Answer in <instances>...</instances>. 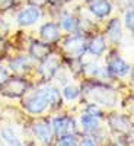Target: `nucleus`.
<instances>
[{"label": "nucleus", "instance_id": "f257e3e1", "mask_svg": "<svg viewBox=\"0 0 134 146\" xmlns=\"http://www.w3.org/2000/svg\"><path fill=\"white\" fill-rule=\"evenodd\" d=\"M47 105H48V102L45 100V96L42 95L41 89L36 91L32 95H28L26 98L23 100V107H25V110H28V111L32 113V114L42 113L44 110L47 108Z\"/></svg>", "mask_w": 134, "mask_h": 146}, {"label": "nucleus", "instance_id": "f03ea898", "mask_svg": "<svg viewBox=\"0 0 134 146\" xmlns=\"http://www.w3.org/2000/svg\"><path fill=\"white\" fill-rule=\"evenodd\" d=\"M64 50L70 57L79 58L84 53V40L79 35L69 36V38L66 40V42H64Z\"/></svg>", "mask_w": 134, "mask_h": 146}, {"label": "nucleus", "instance_id": "7ed1b4c3", "mask_svg": "<svg viewBox=\"0 0 134 146\" xmlns=\"http://www.w3.org/2000/svg\"><path fill=\"white\" fill-rule=\"evenodd\" d=\"M2 92L5 95H9V96H19L25 92L26 89V83L25 80L22 79H10V80H6L2 86H0Z\"/></svg>", "mask_w": 134, "mask_h": 146}, {"label": "nucleus", "instance_id": "20e7f679", "mask_svg": "<svg viewBox=\"0 0 134 146\" xmlns=\"http://www.w3.org/2000/svg\"><path fill=\"white\" fill-rule=\"evenodd\" d=\"M32 130H34V135L36 136L41 143L47 145L51 142V137H53V131H51V127L47 121H36V123L32 126Z\"/></svg>", "mask_w": 134, "mask_h": 146}, {"label": "nucleus", "instance_id": "39448f33", "mask_svg": "<svg viewBox=\"0 0 134 146\" xmlns=\"http://www.w3.org/2000/svg\"><path fill=\"white\" fill-rule=\"evenodd\" d=\"M53 129L57 136H67L75 129V121L69 117H58L53 121Z\"/></svg>", "mask_w": 134, "mask_h": 146}, {"label": "nucleus", "instance_id": "423d86ee", "mask_svg": "<svg viewBox=\"0 0 134 146\" xmlns=\"http://www.w3.org/2000/svg\"><path fill=\"white\" fill-rule=\"evenodd\" d=\"M90 95L93 96V100L96 102H101V104H105V105H112L115 102V95L112 91H109L106 88H101V86H96Z\"/></svg>", "mask_w": 134, "mask_h": 146}, {"label": "nucleus", "instance_id": "0eeeda50", "mask_svg": "<svg viewBox=\"0 0 134 146\" xmlns=\"http://www.w3.org/2000/svg\"><path fill=\"white\" fill-rule=\"evenodd\" d=\"M40 18V10L38 7H28L25 10H22L18 15V22L20 25H32L34 22H36Z\"/></svg>", "mask_w": 134, "mask_h": 146}, {"label": "nucleus", "instance_id": "6e6552de", "mask_svg": "<svg viewBox=\"0 0 134 146\" xmlns=\"http://www.w3.org/2000/svg\"><path fill=\"white\" fill-rule=\"evenodd\" d=\"M57 69H58V58L55 56H51V57H48L45 62L41 64L40 73L45 79H50V78H53V75L57 72Z\"/></svg>", "mask_w": 134, "mask_h": 146}, {"label": "nucleus", "instance_id": "1a4fd4ad", "mask_svg": "<svg viewBox=\"0 0 134 146\" xmlns=\"http://www.w3.org/2000/svg\"><path fill=\"white\" fill-rule=\"evenodd\" d=\"M108 69H109V72L114 73V75H117V76H124V75H127L128 70H130V67L125 64L124 60H121L118 57L114 58V60H111V63H109Z\"/></svg>", "mask_w": 134, "mask_h": 146}, {"label": "nucleus", "instance_id": "9d476101", "mask_svg": "<svg viewBox=\"0 0 134 146\" xmlns=\"http://www.w3.org/2000/svg\"><path fill=\"white\" fill-rule=\"evenodd\" d=\"M90 12L96 16L104 18V16L109 15V12H111V5H109V2H106V0H99V2H95V3L90 5Z\"/></svg>", "mask_w": 134, "mask_h": 146}, {"label": "nucleus", "instance_id": "9b49d317", "mask_svg": "<svg viewBox=\"0 0 134 146\" xmlns=\"http://www.w3.org/2000/svg\"><path fill=\"white\" fill-rule=\"evenodd\" d=\"M58 28L54 25V23H45V25L41 28V36L42 40L47 42H53L58 38Z\"/></svg>", "mask_w": 134, "mask_h": 146}, {"label": "nucleus", "instance_id": "f8f14e48", "mask_svg": "<svg viewBox=\"0 0 134 146\" xmlns=\"http://www.w3.org/2000/svg\"><path fill=\"white\" fill-rule=\"evenodd\" d=\"M109 124H111L112 129H115L118 131H128L131 127L128 118H125L123 115H112L109 118Z\"/></svg>", "mask_w": 134, "mask_h": 146}, {"label": "nucleus", "instance_id": "ddd939ff", "mask_svg": "<svg viewBox=\"0 0 134 146\" xmlns=\"http://www.w3.org/2000/svg\"><path fill=\"white\" fill-rule=\"evenodd\" d=\"M48 51L50 48L48 45L42 44V42H38V41H34L32 45H31V54L35 57V58H44L48 56Z\"/></svg>", "mask_w": 134, "mask_h": 146}, {"label": "nucleus", "instance_id": "4468645a", "mask_svg": "<svg viewBox=\"0 0 134 146\" xmlns=\"http://www.w3.org/2000/svg\"><path fill=\"white\" fill-rule=\"evenodd\" d=\"M41 92L45 96V100H47L48 104L55 105V104L60 102V92H58V89H55L53 86H45V88L41 89Z\"/></svg>", "mask_w": 134, "mask_h": 146}, {"label": "nucleus", "instance_id": "2eb2a0df", "mask_svg": "<svg viewBox=\"0 0 134 146\" xmlns=\"http://www.w3.org/2000/svg\"><path fill=\"white\" fill-rule=\"evenodd\" d=\"M108 36H109V40L117 42L119 38H121V25H119V22L117 19H112L111 22H109V25H108Z\"/></svg>", "mask_w": 134, "mask_h": 146}, {"label": "nucleus", "instance_id": "dca6fc26", "mask_svg": "<svg viewBox=\"0 0 134 146\" xmlns=\"http://www.w3.org/2000/svg\"><path fill=\"white\" fill-rule=\"evenodd\" d=\"M32 62H31V58L28 57H18L15 60H12L10 62V67L12 70H15V72H23V70H28V67H31Z\"/></svg>", "mask_w": 134, "mask_h": 146}, {"label": "nucleus", "instance_id": "f3484780", "mask_svg": "<svg viewBox=\"0 0 134 146\" xmlns=\"http://www.w3.org/2000/svg\"><path fill=\"white\" fill-rule=\"evenodd\" d=\"M2 137L6 142L7 146H22V143L19 142V139L16 137V135L13 133V130L9 129V127L2 130Z\"/></svg>", "mask_w": 134, "mask_h": 146}, {"label": "nucleus", "instance_id": "a211bd4d", "mask_svg": "<svg viewBox=\"0 0 134 146\" xmlns=\"http://www.w3.org/2000/svg\"><path fill=\"white\" fill-rule=\"evenodd\" d=\"M104 50H105V41H104L102 36H96V38H93L92 42L89 44V51L95 56L102 54Z\"/></svg>", "mask_w": 134, "mask_h": 146}, {"label": "nucleus", "instance_id": "6ab92c4d", "mask_svg": "<svg viewBox=\"0 0 134 146\" xmlns=\"http://www.w3.org/2000/svg\"><path fill=\"white\" fill-rule=\"evenodd\" d=\"M61 27L64 28V29H67V31H76L77 29V27H79V22L73 18L71 15H64L63 18H61Z\"/></svg>", "mask_w": 134, "mask_h": 146}, {"label": "nucleus", "instance_id": "aec40b11", "mask_svg": "<svg viewBox=\"0 0 134 146\" xmlns=\"http://www.w3.org/2000/svg\"><path fill=\"white\" fill-rule=\"evenodd\" d=\"M82 124L84 130H95L98 127V118L93 115H89V114H84L82 115Z\"/></svg>", "mask_w": 134, "mask_h": 146}, {"label": "nucleus", "instance_id": "412c9836", "mask_svg": "<svg viewBox=\"0 0 134 146\" xmlns=\"http://www.w3.org/2000/svg\"><path fill=\"white\" fill-rule=\"evenodd\" d=\"M64 96H66V100H69V101L76 100L77 96H79V89L75 88V86H67L64 89Z\"/></svg>", "mask_w": 134, "mask_h": 146}, {"label": "nucleus", "instance_id": "4be33fe9", "mask_svg": "<svg viewBox=\"0 0 134 146\" xmlns=\"http://www.w3.org/2000/svg\"><path fill=\"white\" fill-rule=\"evenodd\" d=\"M58 146H76V137L75 136H63L58 142Z\"/></svg>", "mask_w": 134, "mask_h": 146}, {"label": "nucleus", "instance_id": "5701e85b", "mask_svg": "<svg viewBox=\"0 0 134 146\" xmlns=\"http://www.w3.org/2000/svg\"><path fill=\"white\" fill-rule=\"evenodd\" d=\"M83 70H84V73H86V75H89V76H95V75H98L99 67H98V64L90 63V64H88V66H84Z\"/></svg>", "mask_w": 134, "mask_h": 146}, {"label": "nucleus", "instance_id": "b1692460", "mask_svg": "<svg viewBox=\"0 0 134 146\" xmlns=\"http://www.w3.org/2000/svg\"><path fill=\"white\" fill-rule=\"evenodd\" d=\"M88 114L89 115H93V117H99L101 115V110L96 107L95 104H92V105L88 107Z\"/></svg>", "mask_w": 134, "mask_h": 146}, {"label": "nucleus", "instance_id": "393cba45", "mask_svg": "<svg viewBox=\"0 0 134 146\" xmlns=\"http://www.w3.org/2000/svg\"><path fill=\"white\" fill-rule=\"evenodd\" d=\"M125 27L130 31H133V10L131 9L127 12V15H125Z\"/></svg>", "mask_w": 134, "mask_h": 146}, {"label": "nucleus", "instance_id": "a878e982", "mask_svg": "<svg viewBox=\"0 0 134 146\" xmlns=\"http://www.w3.org/2000/svg\"><path fill=\"white\" fill-rule=\"evenodd\" d=\"M6 80H7V72H6L5 67L0 66V86H2Z\"/></svg>", "mask_w": 134, "mask_h": 146}, {"label": "nucleus", "instance_id": "bb28decb", "mask_svg": "<svg viewBox=\"0 0 134 146\" xmlns=\"http://www.w3.org/2000/svg\"><path fill=\"white\" fill-rule=\"evenodd\" d=\"M13 5V0H0V9H9Z\"/></svg>", "mask_w": 134, "mask_h": 146}, {"label": "nucleus", "instance_id": "cd10ccee", "mask_svg": "<svg viewBox=\"0 0 134 146\" xmlns=\"http://www.w3.org/2000/svg\"><path fill=\"white\" fill-rule=\"evenodd\" d=\"M6 32H7V25L3 19H0V35H5Z\"/></svg>", "mask_w": 134, "mask_h": 146}, {"label": "nucleus", "instance_id": "c85d7f7f", "mask_svg": "<svg viewBox=\"0 0 134 146\" xmlns=\"http://www.w3.org/2000/svg\"><path fill=\"white\" fill-rule=\"evenodd\" d=\"M82 146H95V143H93L90 139H86V140H83Z\"/></svg>", "mask_w": 134, "mask_h": 146}, {"label": "nucleus", "instance_id": "c756f323", "mask_svg": "<svg viewBox=\"0 0 134 146\" xmlns=\"http://www.w3.org/2000/svg\"><path fill=\"white\" fill-rule=\"evenodd\" d=\"M35 3H38V5H41V3H44V0H34Z\"/></svg>", "mask_w": 134, "mask_h": 146}, {"label": "nucleus", "instance_id": "7c9ffc66", "mask_svg": "<svg viewBox=\"0 0 134 146\" xmlns=\"http://www.w3.org/2000/svg\"><path fill=\"white\" fill-rule=\"evenodd\" d=\"M50 2H53V3H57V2H60V0H50Z\"/></svg>", "mask_w": 134, "mask_h": 146}, {"label": "nucleus", "instance_id": "2f4dec72", "mask_svg": "<svg viewBox=\"0 0 134 146\" xmlns=\"http://www.w3.org/2000/svg\"><path fill=\"white\" fill-rule=\"evenodd\" d=\"M88 2H93L95 3V2H99V0H88Z\"/></svg>", "mask_w": 134, "mask_h": 146}]
</instances>
